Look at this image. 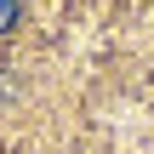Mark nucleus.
I'll use <instances>...</instances> for the list:
<instances>
[{"instance_id": "f257e3e1", "label": "nucleus", "mask_w": 154, "mask_h": 154, "mask_svg": "<svg viewBox=\"0 0 154 154\" xmlns=\"http://www.w3.org/2000/svg\"><path fill=\"white\" fill-rule=\"evenodd\" d=\"M11 23H17V0H0V34H6Z\"/></svg>"}]
</instances>
